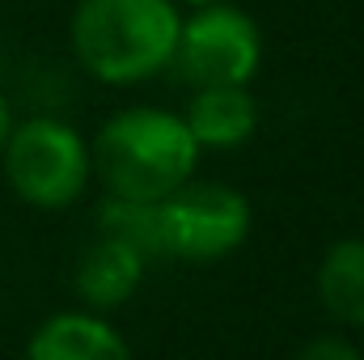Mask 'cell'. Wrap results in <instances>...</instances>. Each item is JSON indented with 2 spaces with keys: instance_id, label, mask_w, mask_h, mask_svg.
Returning <instances> with one entry per match:
<instances>
[{
  "instance_id": "6da1fadb",
  "label": "cell",
  "mask_w": 364,
  "mask_h": 360,
  "mask_svg": "<svg viewBox=\"0 0 364 360\" xmlns=\"http://www.w3.org/2000/svg\"><path fill=\"white\" fill-rule=\"evenodd\" d=\"M90 157L93 179H102L106 195L161 203L186 179H195L203 153L182 115L161 106H123L97 127Z\"/></svg>"
},
{
  "instance_id": "7a4b0ae2",
  "label": "cell",
  "mask_w": 364,
  "mask_h": 360,
  "mask_svg": "<svg viewBox=\"0 0 364 360\" xmlns=\"http://www.w3.org/2000/svg\"><path fill=\"white\" fill-rule=\"evenodd\" d=\"M182 9L174 0H77L68 43L102 85H140L170 68Z\"/></svg>"
},
{
  "instance_id": "3957f363",
  "label": "cell",
  "mask_w": 364,
  "mask_h": 360,
  "mask_svg": "<svg viewBox=\"0 0 364 360\" xmlns=\"http://www.w3.org/2000/svg\"><path fill=\"white\" fill-rule=\"evenodd\" d=\"M0 170L9 191L43 212L73 208L93 179L90 140L51 115H34L9 127V140L0 149Z\"/></svg>"
},
{
  "instance_id": "277c9868",
  "label": "cell",
  "mask_w": 364,
  "mask_h": 360,
  "mask_svg": "<svg viewBox=\"0 0 364 360\" xmlns=\"http://www.w3.org/2000/svg\"><path fill=\"white\" fill-rule=\"evenodd\" d=\"M259 64H263V34L246 9L216 0V4H199L182 17L170 68L191 90L250 85Z\"/></svg>"
},
{
  "instance_id": "5b68a950",
  "label": "cell",
  "mask_w": 364,
  "mask_h": 360,
  "mask_svg": "<svg viewBox=\"0 0 364 360\" xmlns=\"http://www.w3.org/2000/svg\"><path fill=\"white\" fill-rule=\"evenodd\" d=\"M157 208H161L166 259H182V263L229 259L250 238V225H255L250 199L229 182L186 179Z\"/></svg>"
},
{
  "instance_id": "8992f818",
  "label": "cell",
  "mask_w": 364,
  "mask_h": 360,
  "mask_svg": "<svg viewBox=\"0 0 364 360\" xmlns=\"http://www.w3.org/2000/svg\"><path fill=\"white\" fill-rule=\"evenodd\" d=\"M26 360H132V348L106 314L64 309L34 327Z\"/></svg>"
},
{
  "instance_id": "52a82bcc",
  "label": "cell",
  "mask_w": 364,
  "mask_h": 360,
  "mask_svg": "<svg viewBox=\"0 0 364 360\" xmlns=\"http://www.w3.org/2000/svg\"><path fill=\"white\" fill-rule=\"evenodd\" d=\"M144 271H149V259L140 250H132L119 238L97 233L90 246L81 250V259H77L73 288H77V297H81L85 309L106 314V309H119V305H127L136 297Z\"/></svg>"
},
{
  "instance_id": "ba28073f",
  "label": "cell",
  "mask_w": 364,
  "mask_h": 360,
  "mask_svg": "<svg viewBox=\"0 0 364 360\" xmlns=\"http://www.w3.org/2000/svg\"><path fill=\"white\" fill-rule=\"evenodd\" d=\"M182 123L191 127L199 153H233L242 149L255 127H259V102L250 85H212V90H195Z\"/></svg>"
},
{
  "instance_id": "9c48e42d",
  "label": "cell",
  "mask_w": 364,
  "mask_h": 360,
  "mask_svg": "<svg viewBox=\"0 0 364 360\" xmlns=\"http://www.w3.org/2000/svg\"><path fill=\"white\" fill-rule=\"evenodd\" d=\"M314 292L335 327L364 331V238H339L318 259Z\"/></svg>"
},
{
  "instance_id": "30bf717a",
  "label": "cell",
  "mask_w": 364,
  "mask_h": 360,
  "mask_svg": "<svg viewBox=\"0 0 364 360\" xmlns=\"http://www.w3.org/2000/svg\"><path fill=\"white\" fill-rule=\"evenodd\" d=\"M97 233L127 242V246L140 250L149 263H153V259H166V242H161V208H157V203L106 195L102 208H97Z\"/></svg>"
},
{
  "instance_id": "8fae6325",
  "label": "cell",
  "mask_w": 364,
  "mask_h": 360,
  "mask_svg": "<svg viewBox=\"0 0 364 360\" xmlns=\"http://www.w3.org/2000/svg\"><path fill=\"white\" fill-rule=\"evenodd\" d=\"M296 360H364V352L339 331H326V335H314L305 339V348L296 352Z\"/></svg>"
},
{
  "instance_id": "7c38bea8",
  "label": "cell",
  "mask_w": 364,
  "mask_h": 360,
  "mask_svg": "<svg viewBox=\"0 0 364 360\" xmlns=\"http://www.w3.org/2000/svg\"><path fill=\"white\" fill-rule=\"evenodd\" d=\"M9 127H13V110H9V102H4V93H0V149H4V140H9Z\"/></svg>"
},
{
  "instance_id": "4fadbf2b",
  "label": "cell",
  "mask_w": 364,
  "mask_h": 360,
  "mask_svg": "<svg viewBox=\"0 0 364 360\" xmlns=\"http://www.w3.org/2000/svg\"><path fill=\"white\" fill-rule=\"evenodd\" d=\"M174 4H186V9H199V4H216V0H174Z\"/></svg>"
}]
</instances>
